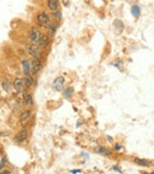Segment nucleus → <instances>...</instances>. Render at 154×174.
I'll return each mask as SVG.
<instances>
[{"label":"nucleus","mask_w":154,"mask_h":174,"mask_svg":"<svg viewBox=\"0 0 154 174\" xmlns=\"http://www.w3.org/2000/svg\"><path fill=\"white\" fill-rule=\"evenodd\" d=\"M30 69H31V64L28 59H24L23 60V70L25 75H29L30 73Z\"/></svg>","instance_id":"4468645a"},{"label":"nucleus","mask_w":154,"mask_h":174,"mask_svg":"<svg viewBox=\"0 0 154 174\" xmlns=\"http://www.w3.org/2000/svg\"><path fill=\"white\" fill-rule=\"evenodd\" d=\"M1 85H3V88H4L6 91H8V90H10V86H8V83H7V81H4V82L1 83Z\"/></svg>","instance_id":"6ab92c4d"},{"label":"nucleus","mask_w":154,"mask_h":174,"mask_svg":"<svg viewBox=\"0 0 154 174\" xmlns=\"http://www.w3.org/2000/svg\"><path fill=\"white\" fill-rule=\"evenodd\" d=\"M63 5L64 6H69V0H63Z\"/></svg>","instance_id":"5701e85b"},{"label":"nucleus","mask_w":154,"mask_h":174,"mask_svg":"<svg viewBox=\"0 0 154 174\" xmlns=\"http://www.w3.org/2000/svg\"><path fill=\"white\" fill-rule=\"evenodd\" d=\"M134 161H135V162H136L138 165L144 166V167H151V166H152V162H151V161H148V160H144V159L135 158V159H134Z\"/></svg>","instance_id":"9b49d317"},{"label":"nucleus","mask_w":154,"mask_h":174,"mask_svg":"<svg viewBox=\"0 0 154 174\" xmlns=\"http://www.w3.org/2000/svg\"><path fill=\"white\" fill-rule=\"evenodd\" d=\"M41 66H42L41 60L38 59V58H34V59L32 60V63H31V70H32V73H34V75H36V73L39 72Z\"/></svg>","instance_id":"423d86ee"},{"label":"nucleus","mask_w":154,"mask_h":174,"mask_svg":"<svg viewBox=\"0 0 154 174\" xmlns=\"http://www.w3.org/2000/svg\"><path fill=\"white\" fill-rule=\"evenodd\" d=\"M108 140H109V142H113V139L110 138V136H108Z\"/></svg>","instance_id":"393cba45"},{"label":"nucleus","mask_w":154,"mask_h":174,"mask_svg":"<svg viewBox=\"0 0 154 174\" xmlns=\"http://www.w3.org/2000/svg\"><path fill=\"white\" fill-rule=\"evenodd\" d=\"M121 149H122V146H121V145H115V151H116V152H120Z\"/></svg>","instance_id":"412c9836"},{"label":"nucleus","mask_w":154,"mask_h":174,"mask_svg":"<svg viewBox=\"0 0 154 174\" xmlns=\"http://www.w3.org/2000/svg\"><path fill=\"white\" fill-rule=\"evenodd\" d=\"M30 117H31V111L30 110H25V111H23L21 115H20V121L25 122V121H28Z\"/></svg>","instance_id":"2eb2a0df"},{"label":"nucleus","mask_w":154,"mask_h":174,"mask_svg":"<svg viewBox=\"0 0 154 174\" xmlns=\"http://www.w3.org/2000/svg\"><path fill=\"white\" fill-rule=\"evenodd\" d=\"M113 171H118V172H120V173H122V171L119 168V167H116V166H114L113 167Z\"/></svg>","instance_id":"4be33fe9"},{"label":"nucleus","mask_w":154,"mask_h":174,"mask_svg":"<svg viewBox=\"0 0 154 174\" xmlns=\"http://www.w3.org/2000/svg\"><path fill=\"white\" fill-rule=\"evenodd\" d=\"M49 43V36H45V34H42L39 40H38V45H39L41 47H45Z\"/></svg>","instance_id":"ddd939ff"},{"label":"nucleus","mask_w":154,"mask_h":174,"mask_svg":"<svg viewBox=\"0 0 154 174\" xmlns=\"http://www.w3.org/2000/svg\"><path fill=\"white\" fill-rule=\"evenodd\" d=\"M24 82H25V84H26L28 86H31L33 84V78L30 76V75H26V78L24 79Z\"/></svg>","instance_id":"f3484780"},{"label":"nucleus","mask_w":154,"mask_h":174,"mask_svg":"<svg viewBox=\"0 0 154 174\" xmlns=\"http://www.w3.org/2000/svg\"><path fill=\"white\" fill-rule=\"evenodd\" d=\"M37 23L43 29H49L51 25V18L46 12H39L37 14Z\"/></svg>","instance_id":"f257e3e1"},{"label":"nucleus","mask_w":154,"mask_h":174,"mask_svg":"<svg viewBox=\"0 0 154 174\" xmlns=\"http://www.w3.org/2000/svg\"><path fill=\"white\" fill-rule=\"evenodd\" d=\"M24 79H21V78H16L14 81H13V86H14V89L17 90V91H20L21 89H23V86H24Z\"/></svg>","instance_id":"1a4fd4ad"},{"label":"nucleus","mask_w":154,"mask_h":174,"mask_svg":"<svg viewBox=\"0 0 154 174\" xmlns=\"http://www.w3.org/2000/svg\"><path fill=\"white\" fill-rule=\"evenodd\" d=\"M52 86L56 91H62L63 90V86H64V77H57L54 83H52Z\"/></svg>","instance_id":"20e7f679"},{"label":"nucleus","mask_w":154,"mask_h":174,"mask_svg":"<svg viewBox=\"0 0 154 174\" xmlns=\"http://www.w3.org/2000/svg\"><path fill=\"white\" fill-rule=\"evenodd\" d=\"M70 172H71V173H81L82 171H81V169H72V171H70Z\"/></svg>","instance_id":"b1692460"},{"label":"nucleus","mask_w":154,"mask_h":174,"mask_svg":"<svg viewBox=\"0 0 154 174\" xmlns=\"http://www.w3.org/2000/svg\"><path fill=\"white\" fill-rule=\"evenodd\" d=\"M28 51L31 56H33L34 58H39V55H41V46L39 45H36V44H32L28 47Z\"/></svg>","instance_id":"f03ea898"},{"label":"nucleus","mask_w":154,"mask_h":174,"mask_svg":"<svg viewBox=\"0 0 154 174\" xmlns=\"http://www.w3.org/2000/svg\"><path fill=\"white\" fill-rule=\"evenodd\" d=\"M26 139H28V130H26V129H23L21 132H19V133L16 135L14 141H16V142H18V143H20V142L25 141Z\"/></svg>","instance_id":"39448f33"},{"label":"nucleus","mask_w":154,"mask_h":174,"mask_svg":"<svg viewBox=\"0 0 154 174\" xmlns=\"http://www.w3.org/2000/svg\"><path fill=\"white\" fill-rule=\"evenodd\" d=\"M23 98H24V103L26 104V105H32V104H33V98H32L31 94H29V92H24Z\"/></svg>","instance_id":"f8f14e48"},{"label":"nucleus","mask_w":154,"mask_h":174,"mask_svg":"<svg viewBox=\"0 0 154 174\" xmlns=\"http://www.w3.org/2000/svg\"><path fill=\"white\" fill-rule=\"evenodd\" d=\"M84 1H85V3H89V0H84Z\"/></svg>","instance_id":"a878e982"},{"label":"nucleus","mask_w":154,"mask_h":174,"mask_svg":"<svg viewBox=\"0 0 154 174\" xmlns=\"http://www.w3.org/2000/svg\"><path fill=\"white\" fill-rule=\"evenodd\" d=\"M57 27H58V26H57L56 24H55V25L51 24V25H50V27L47 29V30L50 31V34H55V33H56V31H57Z\"/></svg>","instance_id":"a211bd4d"},{"label":"nucleus","mask_w":154,"mask_h":174,"mask_svg":"<svg viewBox=\"0 0 154 174\" xmlns=\"http://www.w3.org/2000/svg\"><path fill=\"white\" fill-rule=\"evenodd\" d=\"M131 12H132V16L134 18H139L141 16V8L139 5H133L131 8Z\"/></svg>","instance_id":"9d476101"},{"label":"nucleus","mask_w":154,"mask_h":174,"mask_svg":"<svg viewBox=\"0 0 154 174\" xmlns=\"http://www.w3.org/2000/svg\"><path fill=\"white\" fill-rule=\"evenodd\" d=\"M72 92H74V88H67L65 90H64V97L65 98H70L72 96Z\"/></svg>","instance_id":"dca6fc26"},{"label":"nucleus","mask_w":154,"mask_h":174,"mask_svg":"<svg viewBox=\"0 0 154 174\" xmlns=\"http://www.w3.org/2000/svg\"><path fill=\"white\" fill-rule=\"evenodd\" d=\"M52 17H56V19L60 18V12L57 10V11H54V13H52Z\"/></svg>","instance_id":"aec40b11"},{"label":"nucleus","mask_w":154,"mask_h":174,"mask_svg":"<svg viewBox=\"0 0 154 174\" xmlns=\"http://www.w3.org/2000/svg\"><path fill=\"white\" fill-rule=\"evenodd\" d=\"M114 26H115V32H116L118 34H120L123 31V29H124V25H123V23L120 19L114 20Z\"/></svg>","instance_id":"0eeeda50"},{"label":"nucleus","mask_w":154,"mask_h":174,"mask_svg":"<svg viewBox=\"0 0 154 174\" xmlns=\"http://www.w3.org/2000/svg\"><path fill=\"white\" fill-rule=\"evenodd\" d=\"M47 7L50 11H57L58 6H59V0H47Z\"/></svg>","instance_id":"6e6552de"},{"label":"nucleus","mask_w":154,"mask_h":174,"mask_svg":"<svg viewBox=\"0 0 154 174\" xmlns=\"http://www.w3.org/2000/svg\"><path fill=\"white\" fill-rule=\"evenodd\" d=\"M41 31L38 30L37 27H33L32 30H31V32H30V36H29V38H30V40L32 42V43H38V40H39V38H41Z\"/></svg>","instance_id":"7ed1b4c3"}]
</instances>
